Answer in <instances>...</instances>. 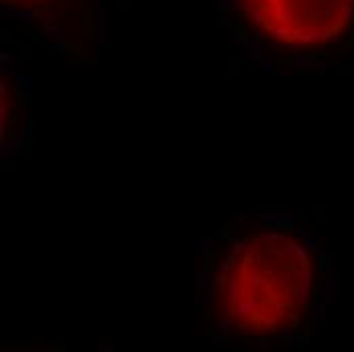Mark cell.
<instances>
[{
  "label": "cell",
  "mask_w": 354,
  "mask_h": 352,
  "mask_svg": "<svg viewBox=\"0 0 354 352\" xmlns=\"http://www.w3.org/2000/svg\"><path fill=\"white\" fill-rule=\"evenodd\" d=\"M0 100H2V118H0V139H2V161L15 163L25 151L31 149L33 139V112H31V86L25 73L15 68H6L2 62L0 77Z\"/></svg>",
  "instance_id": "cell-4"
},
{
  "label": "cell",
  "mask_w": 354,
  "mask_h": 352,
  "mask_svg": "<svg viewBox=\"0 0 354 352\" xmlns=\"http://www.w3.org/2000/svg\"><path fill=\"white\" fill-rule=\"evenodd\" d=\"M124 0H0L8 41L33 55L51 53L68 68H94L104 49L114 8Z\"/></svg>",
  "instance_id": "cell-3"
},
{
  "label": "cell",
  "mask_w": 354,
  "mask_h": 352,
  "mask_svg": "<svg viewBox=\"0 0 354 352\" xmlns=\"http://www.w3.org/2000/svg\"><path fill=\"white\" fill-rule=\"evenodd\" d=\"M228 41L267 75L354 66V0H216Z\"/></svg>",
  "instance_id": "cell-2"
},
{
  "label": "cell",
  "mask_w": 354,
  "mask_h": 352,
  "mask_svg": "<svg viewBox=\"0 0 354 352\" xmlns=\"http://www.w3.org/2000/svg\"><path fill=\"white\" fill-rule=\"evenodd\" d=\"M198 304L214 344L308 346L334 302V259L289 212H236L196 245Z\"/></svg>",
  "instance_id": "cell-1"
}]
</instances>
